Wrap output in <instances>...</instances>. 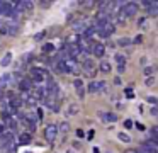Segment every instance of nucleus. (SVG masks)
<instances>
[{"mask_svg":"<svg viewBox=\"0 0 158 153\" xmlns=\"http://www.w3.org/2000/svg\"><path fill=\"white\" fill-rule=\"evenodd\" d=\"M31 77L34 82H43L44 78H48V71L44 68H31Z\"/></svg>","mask_w":158,"mask_h":153,"instance_id":"obj_1","label":"nucleus"},{"mask_svg":"<svg viewBox=\"0 0 158 153\" xmlns=\"http://www.w3.org/2000/svg\"><path fill=\"white\" fill-rule=\"evenodd\" d=\"M56 134H58V126H56V124H49V126H46V129H44V138L48 139L49 143L56 139Z\"/></svg>","mask_w":158,"mask_h":153,"instance_id":"obj_2","label":"nucleus"},{"mask_svg":"<svg viewBox=\"0 0 158 153\" xmlns=\"http://www.w3.org/2000/svg\"><path fill=\"white\" fill-rule=\"evenodd\" d=\"M104 88H106V83H104V82H97V80H94V82H90V83H89L87 90H89L90 94H95V92H100V90L104 92Z\"/></svg>","mask_w":158,"mask_h":153,"instance_id":"obj_3","label":"nucleus"},{"mask_svg":"<svg viewBox=\"0 0 158 153\" xmlns=\"http://www.w3.org/2000/svg\"><path fill=\"white\" fill-rule=\"evenodd\" d=\"M14 3L10 2H0V14L2 15H14Z\"/></svg>","mask_w":158,"mask_h":153,"instance_id":"obj_4","label":"nucleus"},{"mask_svg":"<svg viewBox=\"0 0 158 153\" xmlns=\"http://www.w3.org/2000/svg\"><path fill=\"white\" fill-rule=\"evenodd\" d=\"M123 10L126 12V15H127V17H133L134 14L138 12V5H136L134 2H127L126 5L123 7Z\"/></svg>","mask_w":158,"mask_h":153,"instance_id":"obj_5","label":"nucleus"},{"mask_svg":"<svg viewBox=\"0 0 158 153\" xmlns=\"http://www.w3.org/2000/svg\"><path fill=\"white\" fill-rule=\"evenodd\" d=\"M143 148L146 150L148 153H158V143H155L153 139H150V141H146L143 145Z\"/></svg>","mask_w":158,"mask_h":153,"instance_id":"obj_6","label":"nucleus"},{"mask_svg":"<svg viewBox=\"0 0 158 153\" xmlns=\"http://www.w3.org/2000/svg\"><path fill=\"white\" fill-rule=\"evenodd\" d=\"M99 116L104 119L106 122H116L117 121V116L112 114V112H99Z\"/></svg>","mask_w":158,"mask_h":153,"instance_id":"obj_7","label":"nucleus"},{"mask_svg":"<svg viewBox=\"0 0 158 153\" xmlns=\"http://www.w3.org/2000/svg\"><path fill=\"white\" fill-rule=\"evenodd\" d=\"M102 29H104V34H106V37H109L110 34H112L114 31H116V26H114V24L109 20V22H106V24L102 26Z\"/></svg>","mask_w":158,"mask_h":153,"instance_id":"obj_8","label":"nucleus"},{"mask_svg":"<svg viewBox=\"0 0 158 153\" xmlns=\"http://www.w3.org/2000/svg\"><path fill=\"white\" fill-rule=\"evenodd\" d=\"M116 22H119V24H126L127 22V15H126V12H124L123 9H119L116 12Z\"/></svg>","mask_w":158,"mask_h":153,"instance_id":"obj_9","label":"nucleus"},{"mask_svg":"<svg viewBox=\"0 0 158 153\" xmlns=\"http://www.w3.org/2000/svg\"><path fill=\"white\" fill-rule=\"evenodd\" d=\"M92 53L95 54V56H104V53H106V46L104 44H94V49H92Z\"/></svg>","mask_w":158,"mask_h":153,"instance_id":"obj_10","label":"nucleus"},{"mask_svg":"<svg viewBox=\"0 0 158 153\" xmlns=\"http://www.w3.org/2000/svg\"><path fill=\"white\" fill-rule=\"evenodd\" d=\"M17 141H19V145H29L31 143V134L29 133H22V134H19Z\"/></svg>","mask_w":158,"mask_h":153,"instance_id":"obj_11","label":"nucleus"},{"mask_svg":"<svg viewBox=\"0 0 158 153\" xmlns=\"http://www.w3.org/2000/svg\"><path fill=\"white\" fill-rule=\"evenodd\" d=\"M99 68H100V71H104V73H109V71H110V68H112V66H110V61L102 60V61L99 63Z\"/></svg>","mask_w":158,"mask_h":153,"instance_id":"obj_12","label":"nucleus"},{"mask_svg":"<svg viewBox=\"0 0 158 153\" xmlns=\"http://www.w3.org/2000/svg\"><path fill=\"white\" fill-rule=\"evenodd\" d=\"M19 88H22V92H31L32 90L31 82H29V80H21V82H19Z\"/></svg>","mask_w":158,"mask_h":153,"instance_id":"obj_13","label":"nucleus"},{"mask_svg":"<svg viewBox=\"0 0 158 153\" xmlns=\"http://www.w3.org/2000/svg\"><path fill=\"white\" fill-rule=\"evenodd\" d=\"M83 66H85V70L89 71L90 75L95 73V70H94V61L92 60H85V61H83Z\"/></svg>","mask_w":158,"mask_h":153,"instance_id":"obj_14","label":"nucleus"},{"mask_svg":"<svg viewBox=\"0 0 158 153\" xmlns=\"http://www.w3.org/2000/svg\"><path fill=\"white\" fill-rule=\"evenodd\" d=\"M65 65H66V71H77V63H75V60H66L65 61Z\"/></svg>","mask_w":158,"mask_h":153,"instance_id":"obj_15","label":"nucleus"},{"mask_svg":"<svg viewBox=\"0 0 158 153\" xmlns=\"http://www.w3.org/2000/svg\"><path fill=\"white\" fill-rule=\"evenodd\" d=\"M117 138H119V141H123V143H131V136L127 134V133H117Z\"/></svg>","mask_w":158,"mask_h":153,"instance_id":"obj_16","label":"nucleus"},{"mask_svg":"<svg viewBox=\"0 0 158 153\" xmlns=\"http://www.w3.org/2000/svg\"><path fill=\"white\" fill-rule=\"evenodd\" d=\"M10 61H12V54H10V53H7L4 58H2V61H0V65H2V66L5 68V66H9V65H10Z\"/></svg>","mask_w":158,"mask_h":153,"instance_id":"obj_17","label":"nucleus"},{"mask_svg":"<svg viewBox=\"0 0 158 153\" xmlns=\"http://www.w3.org/2000/svg\"><path fill=\"white\" fill-rule=\"evenodd\" d=\"M58 131L63 133V134H65V133H68V131H70V124H68V122H60Z\"/></svg>","mask_w":158,"mask_h":153,"instance_id":"obj_18","label":"nucleus"},{"mask_svg":"<svg viewBox=\"0 0 158 153\" xmlns=\"http://www.w3.org/2000/svg\"><path fill=\"white\" fill-rule=\"evenodd\" d=\"M116 61H117L119 66H124V65H126V56H124V54H116Z\"/></svg>","mask_w":158,"mask_h":153,"instance_id":"obj_19","label":"nucleus"},{"mask_svg":"<svg viewBox=\"0 0 158 153\" xmlns=\"http://www.w3.org/2000/svg\"><path fill=\"white\" fill-rule=\"evenodd\" d=\"M117 44H119V46H127V44H131V39L129 37H121V39L117 41Z\"/></svg>","mask_w":158,"mask_h":153,"instance_id":"obj_20","label":"nucleus"},{"mask_svg":"<svg viewBox=\"0 0 158 153\" xmlns=\"http://www.w3.org/2000/svg\"><path fill=\"white\" fill-rule=\"evenodd\" d=\"M77 112H78V105H70L68 111H66V114H68V116H73V114H77Z\"/></svg>","mask_w":158,"mask_h":153,"instance_id":"obj_21","label":"nucleus"},{"mask_svg":"<svg viewBox=\"0 0 158 153\" xmlns=\"http://www.w3.org/2000/svg\"><path fill=\"white\" fill-rule=\"evenodd\" d=\"M73 85H75V87L78 88V90H82V88H83V82H82V78H75V80H73Z\"/></svg>","mask_w":158,"mask_h":153,"instance_id":"obj_22","label":"nucleus"},{"mask_svg":"<svg viewBox=\"0 0 158 153\" xmlns=\"http://www.w3.org/2000/svg\"><path fill=\"white\" fill-rule=\"evenodd\" d=\"M53 49H55V46H53L51 43H48V44H44V46H43V51H44V53H51Z\"/></svg>","mask_w":158,"mask_h":153,"instance_id":"obj_23","label":"nucleus"},{"mask_svg":"<svg viewBox=\"0 0 158 153\" xmlns=\"http://www.w3.org/2000/svg\"><path fill=\"white\" fill-rule=\"evenodd\" d=\"M150 134H151V139H153L155 143H158V129H155V128H153Z\"/></svg>","mask_w":158,"mask_h":153,"instance_id":"obj_24","label":"nucleus"},{"mask_svg":"<svg viewBox=\"0 0 158 153\" xmlns=\"http://www.w3.org/2000/svg\"><path fill=\"white\" fill-rule=\"evenodd\" d=\"M10 77L12 75H2V78H0V83L4 85V83H9L10 82Z\"/></svg>","mask_w":158,"mask_h":153,"instance_id":"obj_25","label":"nucleus"},{"mask_svg":"<svg viewBox=\"0 0 158 153\" xmlns=\"http://www.w3.org/2000/svg\"><path fill=\"white\" fill-rule=\"evenodd\" d=\"M17 31H19V27L15 26V24L9 27V34H10V36H15V34H17Z\"/></svg>","mask_w":158,"mask_h":153,"instance_id":"obj_26","label":"nucleus"},{"mask_svg":"<svg viewBox=\"0 0 158 153\" xmlns=\"http://www.w3.org/2000/svg\"><path fill=\"white\" fill-rule=\"evenodd\" d=\"M44 36H46V31H41V32H38V34L34 36V41H41Z\"/></svg>","mask_w":158,"mask_h":153,"instance_id":"obj_27","label":"nucleus"},{"mask_svg":"<svg viewBox=\"0 0 158 153\" xmlns=\"http://www.w3.org/2000/svg\"><path fill=\"white\" fill-rule=\"evenodd\" d=\"M0 34H5V36L9 34V27L5 26V24H2V26H0Z\"/></svg>","mask_w":158,"mask_h":153,"instance_id":"obj_28","label":"nucleus"},{"mask_svg":"<svg viewBox=\"0 0 158 153\" xmlns=\"http://www.w3.org/2000/svg\"><path fill=\"white\" fill-rule=\"evenodd\" d=\"M148 102H151V104L158 105V97H153V95H150V97H148Z\"/></svg>","mask_w":158,"mask_h":153,"instance_id":"obj_29","label":"nucleus"},{"mask_svg":"<svg viewBox=\"0 0 158 153\" xmlns=\"http://www.w3.org/2000/svg\"><path fill=\"white\" fill-rule=\"evenodd\" d=\"M124 128H126V129L133 128V121H131V119H126V121H124Z\"/></svg>","mask_w":158,"mask_h":153,"instance_id":"obj_30","label":"nucleus"},{"mask_svg":"<svg viewBox=\"0 0 158 153\" xmlns=\"http://www.w3.org/2000/svg\"><path fill=\"white\" fill-rule=\"evenodd\" d=\"M126 97L127 99H133L134 97V94H133V90H131V88H126Z\"/></svg>","mask_w":158,"mask_h":153,"instance_id":"obj_31","label":"nucleus"},{"mask_svg":"<svg viewBox=\"0 0 158 153\" xmlns=\"http://www.w3.org/2000/svg\"><path fill=\"white\" fill-rule=\"evenodd\" d=\"M151 73H153V68H150V66H146V68H144V75H148V77H150Z\"/></svg>","mask_w":158,"mask_h":153,"instance_id":"obj_32","label":"nucleus"},{"mask_svg":"<svg viewBox=\"0 0 158 153\" xmlns=\"http://www.w3.org/2000/svg\"><path fill=\"white\" fill-rule=\"evenodd\" d=\"M153 83H155V78L153 77H148L146 78V85H153Z\"/></svg>","mask_w":158,"mask_h":153,"instance_id":"obj_33","label":"nucleus"},{"mask_svg":"<svg viewBox=\"0 0 158 153\" xmlns=\"http://www.w3.org/2000/svg\"><path fill=\"white\" fill-rule=\"evenodd\" d=\"M77 136H78V138H83V136H85L83 129H77Z\"/></svg>","mask_w":158,"mask_h":153,"instance_id":"obj_34","label":"nucleus"},{"mask_svg":"<svg viewBox=\"0 0 158 153\" xmlns=\"http://www.w3.org/2000/svg\"><path fill=\"white\" fill-rule=\"evenodd\" d=\"M151 116H158V107H156V105L151 109Z\"/></svg>","mask_w":158,"mask_h":153,"instance_id":"obj_35","label":"nucleus"},{"mask_svg":"<svg viewBox=\"0 0 158 153\" xmlns=\"http://www.w3.org/2000/svg\"><path fill=\"white\" fill-rule=\"evenodd\" d=\"M144 22H146V19H144V17H141V19L138 20V24H139V26H144Z\"/></svg>","mask_w":158,"mask_h":153,"instance_id":"obj_36","label":"nucleus"},{"mask_svg":"<svg viewBox=\"0 0 158 153\" xmlns=\"http://www.w3.org/2000/svg\"><path fill=\"white\" fill-rule=\"evenodd\" d=\"M136 128H138V129H141V131H143V129H144V126L141 124V122H138V124H136Z\"/></svg>","mask_w":158,"mask_h":153,"instance_id":"obj_37","label":"nucleus"},{"mask_svg":"<svg viewBox=\"0 0 158 153\" xmlns=\"http://www.w3.org/2000/svg\"><path fill=\"white\" fill-rule=\"evenodd\" d=\"M4 131H5V126L2 124V122H0V134H2V133H4Z\"/></svg>","mask_w":158,"mask_h":153,"instance_id":"obj_38","label":"nucleus"},{"mask_svg":"<svg viewBox=\"0 0 158 153\" xmlns=\"http://www.w3.org/2000/svg\"><path fill=\"white\" fill-rule=\"evenodd\" d=\"M139 63H141V65H146V58L143 56V58H141V60H139Z\"/></svg>","mask_w":158,"mask_h":153,"instance_id":"obj_39","label":"nucleus"}]
</instances>
